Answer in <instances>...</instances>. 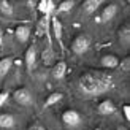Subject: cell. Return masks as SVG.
Returning a JSON list of instances; mask_svg holds the SVG:
<instances>
[{
    "label": "cell",
    "instance_id": "cell-23",
    "mask_svg": "<svg viewBox=\"0 0 130 130\" xmlns=\"http://www.w3.org/2000/svg\"><path fill=\"white\" fill-rule=\"evenodd\" d=\"M27 130H46L41 124H32V125H29V128Z\"/></svg>",
    "mask_w": 130,
    "mask_h": 130
},
{
    "label": "cell",
    "instance_id": "cell-24",
    "mask_svg": "<svg viewBox=\"0 0 130 130\" xmlns=\"http://www.w3.org/2000/svg\"><path fill=\"white\" fill-rule=\"evenodd\" d=\"M27 5H29V6H37V2H32V0H29Z\"/></svg>",
    "mask_w": 130,
    "mask_h": 130
},
{
    "label": "cell",
    "instance_id": "cell-5",
    "mask_svg": "<svg viewBox=\"0 0 130 130\" xmlns=\"http://www.w3.org/2000/svg\"><path fill=\"white\" fill-rule=\"evenodd\" d=\"M37 59H38V51H37V46L32 44V46L27 48L25 51V56H24V60H25V67H27L29 71H32L37 65Z\"/></svg>",
    "mask_w": 130,
    "mask_h": 130
},
{
    "label": "cell",
    "instance_id": "cell-25",
    "mask_svg": "<svg viewBox=\"0 0 130 130\" xmlns=\"http://www.w3.org/2000/svg\"><path fill=\"white\" fill-rule=\"evenodd\" d=\"M2 41H3V34L0 32V44H2Z\"/></svg>",
    "mask_w": 130,
    "mask_h": 130
},
{
    "label": "cell",
    "instance_id": "cell-11",
    "mask_svg": "<svg viewBox=\"0 0 130 130\" xmlns=\"http://www.w3.org/2000/svg\"><path fill=\"white\" fill-rule=\"evenodd\" d=\"M14 37L19 43H27L30 38V27L29 25H18L14 29Z\"/></svg>",
    "mask_w": 130,
    "mask_h": 130
},
{
    "label": "cell",
    "instance_id": "cell-20",
    "mask_svg": "<svg viewBox=\"0 0 130 130\" xmlns=\"http://www.w3.org/2000/svg\"><path fill=\"white\" fill-rule=\"evenodd\" d=\"M41 59H43V63H44V65H49L51 62H53V59H54L53 48L48 46L46 49H44V51H43V54H41Z\"/></svg>",
    "mask_w": 130,
    "mask_h": 130
},
{
    "label": "cell",
    "instance_id": "cell-10",
    "mask_svg": "<svg viewBox=\"0 0 130 130\" xmlns=\"http://www.w3.org/2000/svg\"><path fill=\"white\" fill-rule=\"evenodd\" d=\"M37 8L43 16H51L53 11H56V3L53 0H40L37 2Z\"/></svg>",
    "mask_w": 130,
    "mask_h": 130
},
{
    "label": "cell",
    "instance_id": "cell-26",
    "mask_svg": "<svg viewBox=\"0 0 130 130\" xmlns=\"http://www.w3.org/2000/svg\"><path fill=\"white\" fill-rule=\"evenodd\" d=\"M118 130H127L125 127H118Z\"/></svg>",
    "mask_w": 130,
    "mask_h": 130
},
{
    "label": "cell",
    "instance_id": "cell-13",
    "mask_svg": "<svg viewBox=\"0 0 130 130\" xmlns=\"http://www.w3.org/2000/svg\"><path fill=\"white\" fill-rule=\"evenodd\" d=\"M118 40H119L121 44H124V46H128L130 44V25H128V22H125L122 27H119Z\"/></svg>",
    "mask_w": 130,
    "mask_h": 130
},
{
    "label": "cell",
    "instance_id": "cell-8",
    "mask_svg": "<svg viewBox=\"0 0 130 130\" xmlns=\"http://www.w3.org/2000/svg\"><path fill=\"white\" fill-rule=\"evenodd\" d=\"M49 30L51 34L54 35V38L57 41H59V44L62 46V22L59 21V18H51V24H49Z\"/></svg>",
    "mask_w": 130,
    "mask_h": 130
},
{
    "label": "cell",
    "instance_id": "cell-4",
    "mask_svg": "<svg viewBox=\"0 0 130 130\" xmlns=\"http://www.w3.org/2000/svg\"><path fill=\"white\" fill-rule=\"evenodd\" d=\"M81 121H83V118H81V114L78 113L76 109H67V111H63V114H62V122L68 128L78 127L81 124Z\"/></svg>",
    "mask_w": 130,
    "mask_h": 130
},
{
    "label": "cell",
    "instance_id": "cell-21",
    "mask_svg": "<svg viewBox=\"0 0 130 130\" xmlns=\"http://www.w3.org/2000/svg\"><path fill=\"white\" fill-rule=\"evenodd\" d=\"M8 97H10V94L6 92V90H2V92H0V108H2V106L5 105V103H6Z\"/></svg>",
    "mask_w": 130,
    "mask_h": 130
},
{
    "label": "cell",
    "instance_id": "cell-3",
    "mask_svg": "<svg viewBox=\"0 0 130 130\" xmlns=\"http://www.w3.org/2000/svg\"><path fill=\"white\" fill-rule=\"evenodd\" d=\"M13 99H14V102L18 105H21V106H30L32 103H34V95H32V92L29 89H25V87L16 89L14 92H13Z\"/></svg>",
    "mask_w": 130,
    "mask_h": 130
},
{
    "label": "cell",
    "instance_id": "cell-7",
    "mask_svg": "<svg viewBox=\"0 0 130 130\" xmlns=\"http://www.w3.org/2000/svg\"><path fill=\"white\" fill-rule=\"evenodd\" d=\"M116 13H118V5H116V3H109V5L105 6V8H102L99 21L100 22H109L116 16Z\"/></svg>",
    "mask_w": 130,
    "mask_h": 130
},
{
    "label": "cell",
    "instance_id": "cell-22",
    "mask_svg": "<svg viewBox=\"0 0 130 130\" xmlns=\"http://www.w3.org/2000/svg\"><path fill=\"white\" fill-rule=\"evenodd\" d=\"M122 113H124L125 121H130V105H124V106H122Z\"/></svg>",
    "mask_w": 130,
    "mask_h": 130
},
{
    "label": "cell",
    "instance_id": "cell-9",
    "mask_svg": "<svg viewBox=\"0 0 130 130\" xmlns=\"http://www.w3.org/2000/svg\"><path fill=\"white\" fill-rule=\"evenodd\" d=\"M100 65L106 70H113V68H118L119 67V57L114 56V54H105L100 59Z\"/></svg>",
    "mask_w": 130,
    "mask_h": 130
},
{
    "label": "cell",
    "instance_id": "cell-27",
    "mask_svg": "<svg viewBox=\"0 0 130 130\" xmlns=\"http://www.w3.org/2000/svg\"><path fill=\"white\" fill-rule=\"evenodd\" d=\"M0 22H2V16H0Z\"/></svg>",
    "mask_w": 130,
    "mask_h": 130
},
{
    "label": "cell",
    "instance_id": "cell-2",
    "mask_svg": "<svg viewBox=\"0 0 130 130\" xmlns=\"http://www.w3.org/2000/svg\"><path fill=\"white\" fill-rule=\"evenodd\" d=\"M90 48V38L87 35H78L73 41H71V51L76 56L86 54Z\"/></svg>",
    "mask_w": 130,
    "mask_h": 130
},
{
    "label": "cell",
    "instance_id": "cell-28",
    "mask_svg": "<svg viewBox=\"0 0 130 130\" xmlns=\"http://www.w3.org/2000/svg\"><path fill=\"white\" fill-rule=\"evenodd\" d=\"M95 130H102V128H95Z\"/></svg>",
    "mask_w": 130,
    "mask_h": 130
},
{
    "label": "cell",
    "instance_id": "cell-12",
    "mask_svg": "<svg viewBox=\"0 0 130 130\" xmlns=\"http://www.w3.org/2000/svg\"><path fill=\"white\" fill-rule=\"evenodd\" d=\"M51 75H53V78H54V79H57V81L63 79L65 75H67V63H65L63 60L57 62L54 67H53V70H51Z\"/></svg>",
    "mask_w": 130,
    "mask_h": 130
},
{
    "label": "cell",
    "instance_id": "cell-15",
    "mask_svg": "<svg viewBox=\"0 0 130 130\" xmlns=\"http://www.w3.org/2000/svg\"><path fill=\"white\" fill-rule=\"evenodd\" d=\"M16 124L14 116L10 113H2L0 114V128H13Z\"/></svg>",
    "mask_w": 130,
    "mask_h": 130
},
{
    "label": "cell",
    "instance_id": "cell-6",
    "mask_svg": "<svg viewBox=\"0 0 130 130\" xmlns=\"http://www.w3.org/2000/svg\"><path fill=\"white\" fill-rule=\"evenodd\" d=\"M97 113L100 116H111L116 113V105L113 103V100L109 99H105L99 103V106H97Z\"/></svg>",
    "mask_w": 130,
    "mask_h": 130
},
{
    "label": "cell",
    "instance_id": "cell-19",
    "mask_svg": "<svg viewBox=\"0 0 130 130\" xmlns=\"http://www.w3.org/2000/svg\"><path fill=\"white\" fill-rule=\"evenodd\" d=\"M13 5L8 2V0H0V16H11L13 14Z\"/></svg>",
    "mask_w": 130,
    "mask_h": 130
},
{
    "label": "cell",
    "instance_id": "cell-16",
    "mask_svg": "<svg viewBox=\"0 0 130 130\" xmlns=\"http://www.w3.org/2000/svg\"><path fill=\"white\" fill-rule=\"evenodd\" d=\"M13 57L8 56V57H3V59H0V78H3L5 75H8V71L11 70L13 67Z\"/></svg>",
    "mask_w": 130,
    "mask_h": 130
},
{
    "label": "cell",
    "instance_id": "cell-14",
    "mask_svg": "<svg viewBox=\"0 0 130 130\" xmlns=\"http://www.w3.org/2000/svg\"><path fill=\"white\" fill-rule=\"evenodd\" d=\"M102 5H103L102 0H86L83 3V11H84V14H94Z\"/></svg>",
    "mask_w": 130,
    "mask_h": 130
},
{
    "label": "cell",
    "instance_id": "cell-18",
    "mask_svg": "<svg viewBox=\"0 0 130 130\" xmlns=\"http://www.w3.org/2000/svg\"><path fill=\"white\" fill-rule=\"evenodd\" d=\"M76 5L75 0H63V2H60L59 5H56V11H59V13H68L71 11V8Z\"/></svg>",
    "mask_w": 130,
    "mask_h": 130
},
{
    "label": "cell",
    "instance_id": "cell-17",
    "mask_svg": "<svg viewBox=\"0 0 130 130\" xmlns=\"http://www.w3.org/2000/svg\"><path fill=\"white\" fill-rule=\"evenodd\" d=\"M62 92H53V94H49L46 97V102H44V108H49V106H54L56 103H59L62 100Z\"/></svg>",
    "mask_w": 130,
    "mask_h": 130
},
{
    "label": "cell",
    "instance_id": "cell-1",
    "mask_svg": "<svg viewBox=\"0 0 130 130\" xmlns=\"http://www.w3.org/2000/svg\"><path fill=\"white\" fill-rule=\"evenodd\" d=\"M114 79L113 76L102 70H89L83 73L78 79V89L83 95L87 97H99L106 94L109 89H113Z\"/></svg>",
    "mask_w": 130,
    "mask_h": 130
}]
</instances>
